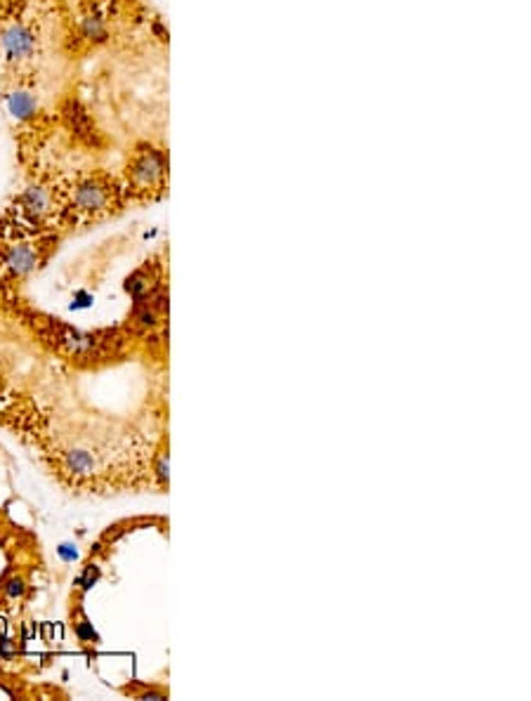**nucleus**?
I'll use <instances>...</instances> for the list:
<instances>
[{
  "mask_svg": "<svg viewBox=\"0 0 531 701\" xmlns=\"http://www.w3.org/2000/svg\"><path fill=\"white\" fill-rule=\"evenodd\" d=\"M168 147L154 139H139L127 151L123 175L118 180L125 204H151L163 197L168 190Z\"/></svg>",
  "mask_w": 531,
  "mask_h": 701,
  "instance_id": "f257e3e1",
  "label": "nucleus"
},
{
  "mask_svg": "<svg viewBox=\"0 0 531 701\" xmlns=\"http://www.w3.org/2000/svg\"><path fill=\"white\" fill-rule=\"evenodd\" d=\"M125 206L118 178L106 170L83 173L64 190V218L71 222L104 220Z\"/></svg>",
  "mask_w": 531,
  "mask_h": 701,
  "instance_id": "f03ea898",
  "label": "nucleus"
},
{
  "mask_svg": "<svg viewBox=\"0 0 531 701\" xmlns=\"http://www.w3.org/2000/svg\"><path fill=\"white\" fill-rule=\"evenodd\" d=\"M0 57L8 80H33L31 76H36L43 59V36L24 12H5L0 19Z\"/></svg>",
  "mask_w": 531,
  "mask_h": 701,
  "instance_id": "7ed1b4c3",
  "label": "nucleus"
},
{
  "mask_svg": "<svg viewBox=\"0 0 531 701\" xmlns=\"http://www.w3.org/2000/svg\"><path fill=\"white\" fill-rule=\"evenodd\" d=\"M3 265L12 274L24 276L38 265V246L36 244H15L10 246L3 255Z\"/></svg>",
  "mask_w": 531,
  "mask_h": 701,
  "instance_id": "20e7f679",
  "label": "nucleus"
}]
</instances>
